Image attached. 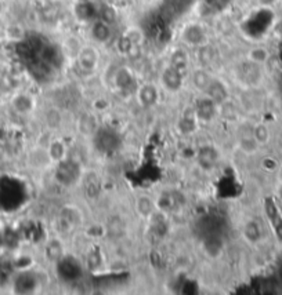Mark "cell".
<instances>
[{
    "label": "cell",
    "mask_w": 282,
    "mask_h": 295,
    "mask_svg": "<svg viewBox=\"0 0 282 295\" xmlns=\"http://www.w3.org/2000/svg\"><path fill=\"white\" fill-rule=\"evenodd\" d=\"M137 97L142 106H152L155 105L159 99V90L156 88L155 85L152 83H145L139 87L137 90Z\"/></svg>",
    "instance_id": "277c9868"
},
{
    "label": "cell",
    "mask_w": 282,
    "mask_h": 295,
    "mask_svg": "<svg viewBox=\"0 0 282 295\" xmlns=\"http://www.w3.org/2000/svg\"><path fill=\"white\" fill-rule=\"evenodd\" d=\"M216 108H217V104L211 99L208 95L205 97L204 99H201V101H198L197 108H195V116H197L198 121L199 120H204V121H209L214 118V115H216Z\"/></svg>",
    "instance_id": "5b68a950"
},
{
    "label": "cell",
    "mask_w": 282,
    "mask_h": 295,
    "mask_svg": "<svg viewBox=\"0 0 282 295\" xmlns=\"http://www.w3.org/2000/svg\"><path fill=\"white\" fill-rule=\"evenodd\" d=\"M49 157L51 162L61 163L65 157V145L61 141H53L49 147Z\"/></svg>",
    "instance_id": "2e32d148"
},
{
    "label": "cell",
    "mask_w": 282,
    "mask_h": 295,
    "mask_svg": "<svg viewBox=\"0 0 282 295\" xmlns=\"http://www.w3.org/2000/svg\"><path fill=\"white\" fill-rule=\"evenodd\" d=\"M181 37L185 44L192 46V47H199L206 43V32L198 24H191L188 27H185L181 33Z\"/></svg>",
    "instance_id": "7a4b0ae2"
},
{
    "label": "cell",
    "mask_w": 282,
    "mask_h": 295,
    "mask_svg": "<svg viewBox=\"0 0 282 295\" xmlns=\"http://www.w3.org/2000/svg\"><path fill=\"white\" fill-rule=\"evenodd\" d=\"M213 57H214V51L206 43L198 47V59H199V62L202 63V65L211 63L213 61Z\"/></svg>",
    "instance_id": "d6986e66"
},
{
    "label": "cell",
    "mask_w": 282,
    "mask_h": 295,
    "mask_svg": "<svg viewBox=\"0 0 282 295\" xmlns=\"http://www.w3.org/2000/svg\"><path fill=\"white\" fill-rule=\"evenodd\" d=\"M97 17H99V20L106 22L108 25H112L118 20V13L111 4H103L97 11Z\"/></svg>",
    "instance_id": "9a60e30c"
},
{
    "label": "cell",
    "mask_w": 282,
    "mask_h": 295,
    "mask_svg": "<svg viewBox=\"0 0 282 295\" xmlns=\"http://www.w3.org/2000/svg\"><path fill=\"white\" fill-rule=\"evenodd\" d=\"M169 65L172 68H175L177 72H180L185 78L187 70H188V65H190V58H188V53L184 49H176L172 51L169 59Z\"/></svg>",
    "instance_id": "8992f818"
},
{
    "label": "cell",
    "mask_w": 282,
    "mask_h": 295,
    "mask_svg": "<svg viewBox=\"0 0 282 295\" xmlns=\"http://www.w3.org/2000/svg\"><path fill=\"white\" fill-rule=\"evenodd\" d=\"M115 83L118 86V88H120L122 91H129L130 87L134 86V76L132 73V70L129 68H119L116 75H115Z\"/></svg>",
    "instance_id": "8fae6325"
},
{
    "label": "cell",
    "mask_w": 282,
    "mask_h": 295,
    "mask_svg": "<svg viewBox=\"0 0 282 295\" xmlns=\"http://www.w3.org/2000/svg\"><path fill=\"white\" fill-rule=\"evenodd\" d=\"M240 148L245 153L250 155V153H254L257 150L259 144L253 138V135H245V137H242L240 140Z\"/></svg>",
    "instance_id": "ac0fdd59"
},
{
    "label": "cell",
    "mask_w": 282,
    "mask_h": 295,
    "mask_svg": "<svg viewBox=\"0 0 282 295\" xmlns=\"http://www.w3.org/2000/svg\"><path fill=\"white\" fill-rule=\"evenodd\" d=\"M161 79H162L163 87L168 91H177L181 87V85H183L184 76L180 72H177L175 68H172L170 65H168L162 72Z\"/></svg>",
    "instance_id": "3957f363"
},
{
    "label": "cell",
    "mask_w": 282,
    "mask_h": 295,
    "mask_svg": "<svg viewBox=\"0 0 282 295\" xmlns=\"http://www.w3.org/2000/svg\"><path fill=\"white\" fill-rule=\"evenodd\" d=\"M266 214H267L268 221L273 225V229L277 233V237L282 240V218L280 215V212H278L277 206H275V203L271 199L266 200Z\"/></svg>",
    "instance_id": "ba28073f"
},
{
    "label": "cell",
    "mask_w": 282,
    "mask_h": 295,
    "mask_svg": "<svg viewBox=\"0 0 282 295\" xmlns=\"http://www.w3.org/2000/svg\"><path fill=\"white\" fill-rule=\"evenodd\" d=\"M137 210L140 212L141 215H144V217H148L152 214V211H154V203H152V200L147 196H141L139 200H137Z\"/></svg>",
    "instance_id": "ffe728a7"
},
{
    "label": "cell",
    "mask_w": 282,
    "mask_h": 295,
    "mask_svg": "<svg viewBox=\"0 0 282 295\" xmlns=\"http://www.w3.org/2000/svg\"><path fill=\"white\" fill-rule=\"evenodd\" d=\"M270 58V51L266 47H253L249 50L247 53V59L249 62H253L256 65H263L266 63Z\"/></svg>",
    "instance_id": "5bb4252c"
},
{
    "label": "cell",
    "mask_w": 282,
    "mask_h": 295,
    "mask_svg": "<svg viewBox=\"0 0 282 295\" xmlns=\"http://www.w3.org/2000/svg\"><path fill=\"white\" fill-rule=\"evenodd\" d=\"M253 138L257 141L259 145H264L267 144V141L270 140V133H268V128L263 124H257L253 128Z\"/></svg>",
    "instance_id": "7402d4cb"
},
{
    "label": "cell",
    "mask_w": 282,
    "mask_h": 295,
    "mask_svg": "<svg viewBox=\"0 0 282 295\" xmlns=\"http://www.w3.org/2000/svg\"><path fill=\"white\" fill-rule=\"evenodd\" d=\"M97 11H99V8L94 7L93 1H87V0H80L73 10L76 18L79 21L83 22L92 21L94 18H97Z\"/></svg>",
    "instance_id": "52a82bcc"
},
{
    "label": "cell",
    "mask_w": 282,
    "mask_h": 295,
    "mask_svg": "<svg viewBox=\"0 0 282 295\" xmlns=\"http://www.w3.org/2000/svg\"><path fill=\"white\" fill-rule=\"evenodd\" d=\"M257 1H259V4L263 6V7H273L274 4H277L278 0H257Z\"/></svg>",
    "instance_id": "603a6c76"
},
{
    "label": "cell",
    "mask_w": 282,
    "mask_h": 295,
    "mask_svg": "<svg viewBox=\"0 0 282 295\" xmlns=\"http://www.w3.org/2000/svg\"><path fill=\"white\" fill-rule=\"evenodd\" d=\"M79 128L86 134H93L97 128V119L93 115H86L79 120Z\"/></svg>",
    "instance_id": "e0dca14e"
},
{
    "label": "cell",
    "mask_w": 282,
    "mask_h": 295,
    "mask_svg": "<svg viewBox=\"0 0 282 295\" xmlns=\"http://www.w3.org/2000/svg\"><path fill=\"white\" fill-rule=\"evenodd\" d=\"M206 95L211 99H213L217 105L226 102V99L228 98V92H227V87L220 80L213 79L209 87L206 88Z\"/></svg>",
    "instance_id": "9c48e42d"
},
{
    "label": "cell",
    "mask_w": 282,
    "mask_h": 295,
    "mask_svg": "<svg viewBox=\"0 0 282 295\" xmlns=\"http://www.w3.org/2000/svg\"><path fill=\"white\" fill-rule=\"evenodd\" d=\"M123 35L126 36L127 39L133 43L134 47H137V49H139L141 44H142V42H144V35H142V32H141L139 28H129Z\"/></svg>",
    "instance_id": "44dd1931"
},
{
    "label": "cell",
    "mask_w": 282,
    "mask_h": 295,
    "mask_svg": "<svg viewBox=\"0 0 282 295\" xmlns=\"http://www.w3.org/2000/svg\"><path fill=\"white\" fill-rule=\"evenodd\" d=\"M87 1H93V0H87Z\"/></svg>",
    "instance_id": "cb8c5ba5"
},
{
    "label": "cell",
    "mask_w": 282,
    "mask_h": 295,
    "mask_svg": "<svg viewBox=\"0 0 282 295\" xmlns=\"http://www.w3.org/2000/svg\"><path fill=\"white\" fill-rule=\"evenodd\" d=\"M11 105H13V108H14V111L17 113H20V115H28L34 109V101L27 94H18V95H15L14 98H13Z\"/></svg>",
    "instance_id": "4fadbf2b"
},
{
    "label": "cell",
    "mask_w": 282,
    "mask_h": 295,
    "mask_svg": "<svg viewBox=\"0 0 282 295\" xmlns=\"http://www.w3.org/2000/svg\"><path fill=\"white\" fill-rule=\"evenodd\" d=\"M76 58H78L79 66L83 72H93L99 65V51L92 46L80 47Z\"/></svg>",
    "instance_id": "6da1fadb"
},
{
    "label": "cell",
    "mask_w": 282,
    "mask_h": 295,
    "mask_svg": "<svg viewBox=\"0 0 282 295\" xmlns=\"http://www.w3.org/2000/svg\"><path fill=\"white\" fill-rule=\"evenodd\" d=\"M191 80H192V85L195 88L198 90H201V91H206V88L209 87V85L212 83V78L211 75L208 73V70L202 69V68H199V69H195L192 72V75H191Z\"/></svg>",
    "instance_id": "7c38bea8"
},
{
    "label": "cell",
    "mask_w": 282,
    "mask_h": 295,
    "mask_svg": "<svg viewBox=\"0 0 282 295\" xmlns=\"http://www.w3.org/2000/svg\"><path fill=\"white\" fill-rule=\"evenodd\" d=\"M92 36L97 43H106L111 37V25L101 20H96L92 25Z\"/></svg>",
    "instance_id": "30bf717a"
}]
</instances>
